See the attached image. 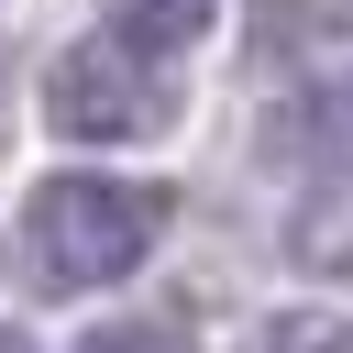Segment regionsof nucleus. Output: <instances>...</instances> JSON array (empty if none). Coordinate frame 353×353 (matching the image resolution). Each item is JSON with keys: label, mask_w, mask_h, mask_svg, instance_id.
I'll return each instance as SVG.
<instances>
[{"label": "nucleus", "mask_w": 353, "mask_h": 353, "mask_svg": "<svg viewBox=\"0 0 353 353\" xmlns=\"http://www.w3.org/2000/svg\"><path fill=\"white\" fill-rule=\"evenodd\" d=\"M199 22H210V0H110V33H132L143 55H176V44H199Z\"/></svg>", "instance_id": "20e7f679"}, {"label": "nucleus", "mask_w": 353, "mask_h": 353, "mask_svg": "<svg viewBox=\"0 0 353 353\" xmlns=\"http://www.w3.org/2000/svg\"><path fill=\"white\" fill-rule=\"evenodd\" d=\"M0 353H33V342H22V331H0Z\"/></svg>", "instance_id": "6e6552de"}, {"label": "nucleus", "mask_w": 353, "mask_h": 353, "mask_svg": "<svg viewBox=\"0 0 353 353\" xmlns=\"http://www.w3.org/2000/svg\"><path fill=\"white\" fill-rule=\"evenodd\" d=\"M44 121H55L66 143H154V132L176 121V77H165V55H143L132 33H88V44L55 55Z\"/></svg>", "instance_id": "f03ea898"}, {"label": "nucleus", "mask_w": 353, "mask_h": 353, "mask_svg": "<svg viewBox=\"0 0 353 353\" xmlns=\"http://www.w3.org/2000/svg\"><path fill=\"white\" fill-rule=\"evenodd\" d=\"M254 33H265V55H298L309 33L331 44V33H353V0H265L254 11Z\"/></svg>", "instance_id": "39448f33"}, {"label": "nucleus", "mask_w": 353, "mask_h": 353, "mask_svg": "<svg viewBox=\"0 0 353 353\" xmlns=\"http://www.w3.org/2000/svg\"><path fill=\"white\" fill-rule=\"evenodd\" d=\"M254 353H353V320L342 309H276Z\"/></svg>", "instance_id": "423d86ee"}, {"label": "nucleus", "mask_w": 353, "mask_h": 353, "mask_svg": "<svg viewBox=\"0 0 353 353\" xmlns=\"http://www.w3.org/2000/svg\"><path fill=\"white\" fill-rule=\"evenodd\" d=\"M165 188L154 176H44L33 199H22V276L44 287V298H88V287H110V276H132L143 254H154V232H165Z\"/></svg>", "instance_id": "f257e3e1"}, {"label": "nucleus", "mask_w": 353, "mask_h": 353, "mask_svg": "<svg viewBox=\"0 0 353 353\" xmlns=\"http://www.w3.org/2000/svg\"><path fill=\"white\" fill-rule=\"evenodd\" d=\"M77 353H199L176 320H110V331H88Z\"/></svg>", "instance_id": "0eeeda50"}, {"label": "nucleus", "mask_w": 353, "mask_h": 353, "mask_svg": "<svg viewBox=\"0 0 353 353\" xmlns=\"http://www.w3.org/2000/svg\"><path fill=\"white\" fill-rule=\"evenodd\" d=\"M287 243H298V265H331V276H342V265H353V176H331V188L298 210Z\"/></svg>", "instance_id": "7ed1b4c3"}]
</instances>
